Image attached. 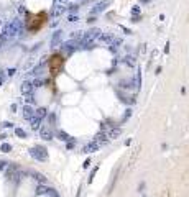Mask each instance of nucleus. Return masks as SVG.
Returning <instances> with one entry per match:
<instances>
[{
    "instance_id": "nucleus-1",
    "label": "nucleus",
    "mask_w": 189,
    "mask_h": 197,
    "mask_svg": "<svg viewBox=\"0 0 189 197\" xmlns=\"http://www.w3.org/2000/svg\"><path fill=\"white\" fill-rule=\"evenodd\" d=\"M30 155L33 156L35 160H38V161L48 160V153H46L45 148H31V150H30Z\"/></svg>"
},
{
    "instance_id": "nucleus-2",
    "label": "nucleus",
    "mask_w": 189,
    "mask_h": 197,
    "mask_svg": "<svg viewBox=\"0 0 189 197\" xmlns=\"http://www.w3.org/2000/svg\"><path fill=\"white\" fill-rule=\"evenodd\" d=\"M33 115H35L33 109H31V107H28V105H26L25 109H23V117H25L26 120H30V118H33Z\"/></svg>"
},
{
    "instance_id": "nucleus-3",
    "label": "nucleus",
    "mask_w": 189,
    "mask_h": 197,
    "mask_svg": "<svg viewBox=\"0 0 189 197\" xmlns=\"http://www.w3.org/2000/svg\"><path fill=\"white\" fill-rule=\"evenodd\" d=\"M31 90H33V84L31 82H23L21 84V92L23 94H30Z\"/></svg>"
},
{
    "instance_id": "nucleus-4",
    "label": "nucleus",
    "mask_w": 189,
    "mask_h": 197,
    "mask_svg": "<svg viewBox=\"0 0 189 197\" xmlns=\"http://www.w3.org/2000/svg\"><path fill=\"white\" fill-rule=\"evenodd\" d=\"M107 5H109V2H107V0H104V2H101V4H97V7L92 10V12H94V13L102 12V10H105V7H107Z\"/></svg>"
},
{
    "instance_id": "nucleus-5",
    "label": "nucleus",
    "mask_w": 189,
    "mask_h": 197,
    "mask_svg": "<svg viewBox=\"0 0 189 197\" xmlns=\"http://www.w3.org/2000/svg\"><path fill=\"white\" fill-rule=\"evenodd\" d=\"M59 38H61V31H56L55 36H53V40H51V44H53V46H56V44L59 43Z\"/></svg>"
},
{
    "instance_id": "nucleus-6",
    "label": "nucleus",
    "mask_w": 189,
    "mask_h": 197,
    "mask_svg": "<svg viewBox=\"0 0 189 197\" xmlns=\"http://www.w3.org/2000/svg\"><path fill=\"white\" fill-rule=\"evenodd\" d=\"M40 122H41V118H33V120H31V128H35V130H36L38 126H40Z\"/></svg>"
},
{
    "instance_id": "nucleus-7",
    "label": "nucleus",
    "mask_w": 189,
    "mask_h": 197,
    "mask_svg": "<svg viewBox=\"0 0 189 197\" xmlns=\"http://www.w3.org/2000/svg\"><path fill=\"white\" fill-rule=\"evenodd\" d=\"M41 136H43L45 140H51V133L46 130V128H43V130H41Z\"/></svg>"
},
{
    "instance_id": "nucleus-8",
    "label": "nucleus",
    "mask_w": 189,
    "mask_h": 197,
    "mask_svg": "<svg viewBox=\"0 0 189 197\" xmlns=\"http://www.w3.org/2000/svg\"><path fill=\"white\" fill-rule=\"evenodd\" d=\"M0 150L4 151V153H8V151L12 150V146H10V145H7V143H2V146H0Z\"/></svg>"
},
{
    "instance_id": "nucleus-9",
    "label": "nucleus",
    "mask_w": 189,
    "mask_h": 197,
    "mask_svg": "<svg viewBox=\"0 0 189 197\" xmlns=\"http://www.w3.org/2000/svg\"><path fill=\"white\" fill-rule=\"evenodd\" d=\"M63 12H64V5H58V7L55 8V13H56V15H61Z\"/></svg>"
},
{
    "instance_id": "nucleus-10",
    "label": "nucleus",
    "mask_w": 189,
    "mask_h": 197,
    "mask_svg": "<svg viewBox=\"0 0 189 197\" xmlns=\"http://www.w3.org/2000/svg\"><path fill=\"white\" fill-rule=\"evenodd\" d=\"M15 133H17L20 138H25V131L21 130V128H17V130H15Z\"/></svg>"
},
{
    "instance_id": "nucleus-11",
    "label": "nucleus",
    "mask_w": 189,
    "mask_h": 197,
    "mask_svg": "<svg viewBox=\"0 0 189 197\" xmlns=\"http://www.w3.org/2000/svg\"><path fill=\"white\" fill-rule=\"evenodd\" d=\"M132 13H133V17H138L140 8H138V7H133V8H132Z\"/></svg>"
},
{
    "instance_id": "nucleus-12",
    "label": "nucleus",
    "mask_w": 189,
    "mask_h": 197,
    "mask_svg": "<svg viewBox=\"0 0 189 197\" xmlns=\"http://www.w3.org/2000/svg\"><path fill=\"white\" fill-rule=\"evenodd\" d=\"M79 18H77V15H69L67 17V21H77Z\"/></svg>"
},
{
    "instance_id": "nucleus-13",
    "label": "nucleus",
    "mask_w": 189,
    "mask_h": 197,
    "mask_svg": "<svg viewBox=\"0 0 189 197\" xmlns=\"http://www.w3.org/2000/svg\"><path fill=\"white\" fill-rule=\"evenodd\" d=\"M46 191H48L46 187H41V186H40V187H38V191H36V194H45Z\"/></svg>"
},
{
    "instance_id": "nucleus-14",
    "label": "nucleus",
    "mask_w": 189,
    "mask_h": 197,
    "mask_svg": "<svg viewBox=\"0 0 189 197\" xmlns=\"http://www.w3.org/2000/svg\"><path fill=\"white\" fill-rule=\"evenodd\" d=\"M77 8H79L77 5H71V7H69V10H71V12H77Z\"/></svg>"
},
{
    "instance_id": "nucleus-15",
    "label": "nucleus",
    "mask_w": 189,
    "mask_h": 197,
    "mask_svg": "<svg viewBox=\"0 0 189 197\" xmlns=\"http://www.w3.org/2000/svg\"><path fill=\"white\" fill-rule=\"evenodd\" d=\"M7 168V163H0V169H5Z\"/></svg>"
},
{
    "instance_id": "nucleus-16",
    "label": "nucleus",
    "mask_w": 189,
    "mask_h": 197,
    "mask_svg": "<svg viewBox=\"0 0 189 197\" xmlns=\"http://www.w3.org/2000/svg\"><path fill=\"white\" fill-rule=\"evenodd\" d=\"M4 25H5V23H4V20L0 18V31H2V28H4Z\"/></svg>"
},
{
    "instance_id": "nucleus-17",
    "label": "nucleus",
    "mask_w": 189,
    "mask_h": 197,
    "mask_svg": "<svg viewBox=\"0 0 189 197\" xmlns=\"http://www.w3.org/2000/svg\"><path fill=\"white\" fill-rule=\"evenodd\" d=\"M56 2H58V4H61V5H64V4H66V0H56Z\"/></svg>"
},
{
    "instance_id": "nucleus-18",
    "label": "nucleus",
    "mask_w": 189,
    "mask_h": 197,
    "mask_svg": "<svg viewBox=\"0 0 189 197\" xmlns=\"http://www.w3.org/2000/svg\"><path fill=\"white\" fill-rule=\"evenodd\" d=\"M2 80H4V79H2V77H0V84H2Z\"/></svg>"
}]
</instances>
